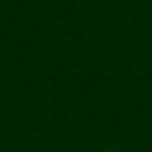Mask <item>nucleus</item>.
I'll list each match as a JSON object with an SVG mask.
<instances>
[{"label": "nucleus", "mask_w": 152, "mask_h": 152, "mask_svg": "<svg viewBox=\"0 0 152 152\" xmlns=\"http://www.w3.org/2000/svg\"><path fill=\"white\" fill-rule=\"evenodd\" d=\"M99 152H118V149H99Z\"/></svg>", "instance_id": "obj_1"}]
</instances>
